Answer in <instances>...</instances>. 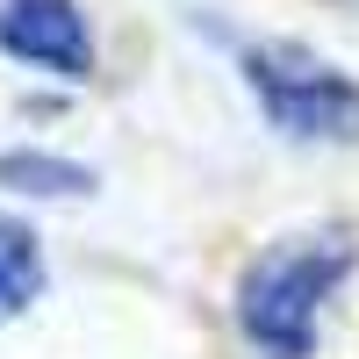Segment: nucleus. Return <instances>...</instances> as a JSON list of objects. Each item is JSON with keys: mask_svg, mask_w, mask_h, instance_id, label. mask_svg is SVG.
<instances>
[{"mask_svg": "<svg viewBox=\"0 0 359 359\" xmlns=\"http://www.w3.org/2000/svg\"><path fill=\"white\" fill-rule=\"evenodd\" d=\"M359 245L345 230L323 237H287V245H266L245 280H237V323L259 345V359H309L316 352V316L331 302V287L352 273Z\"/></svg>", "mask_w": 359, "mask_h": 359, "instance_id": "f257e3e1", "label": "nucleus"}, {"mask_svg": "<svg viewBox=\"0 0 359 359\" xmlns=\"http://www.w3.org/2000/svg\"><path fill=\"white\" fill-rule=\"evenodd\" d=\"M237 72H245L252 101L266 108V123L280 137H302V144L359 137V79L338 72L323 50L294 43V36H259L237 50Z\"/></svg>", "mask_w": 359, "mask_h": 359, "instance_id": "f03ea898", "label": "nucleus"}, {"mask_svg": "<svg viewBox=\"0 0 359 359\" xmlns=\"http://www.w3.org/2000/svg\"><path fill=\"white\" fill-rule=\"evenodd\" d=\"M0 50L50 79L94 72V29H86L79 0H0Z\"/></svg>", "mask_w": 359, "mask_h": 359, "instance_id": "7ed1b4c3", "label": "nucleus"}, {"mask_svg": "<svg viewBox=\"0 0 359 359\" xmlns=\"http://www.w3.org/2000/svg\"><path fill=\"white\" fill-rule=\"evenodd\" d=\"M36 294H43V245L29 223L0 216V316H22Z\"/></svg>", "mask_w": 359, "mask_h": 359, "instance_id": "20e7f679", "label": "nucleus"}, {"mask_svg": "<svg viewBox=\"0 0 359 359\" xmlns=\"http://www.w3.org/2000/svg\"><path fill=\"white\" fill-rule=\"evenodd\" d=\"M0 187L15 194H94V165L57 151H0Z\"/></svg>", "mask_w": 359, "mask_h": 359, "instance_id": "39448f33", "label": "nucleus"}]
</instances>
